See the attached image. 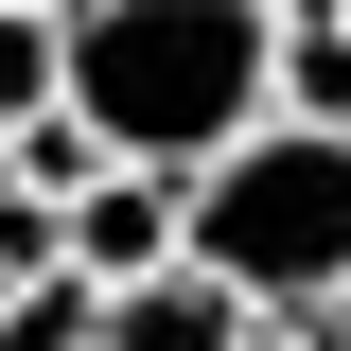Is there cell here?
I'll return each mask as SVG.
<instances>
[{
	"label": "cell",
	"mask_w": 351,
	"mask_h": 351,
	"mask_svg": "<svg viewBox=\"0 0 351 351\" xmlns=\"http://www.w3.org/2000/svg\"><path fill=\"white\" fill-rule=\"evenodd\" d=\"M71 106L123 176H193L281 123V0H88L71 18Z\"/></svg>",
	"instance_id": "cell-1"
},
{
	"label": "cell",
	"mask_w": 351,
	"mask_h": 351,
	"mask_svg": "<svg viewBox=\"0 0 351 351\" xmlns=\"http://www.w3.org/2000/svg\"><path fill=\"white\" fill-rule=\"evenodd\" d=\"M193 263H211L246 316H334L351 299V141L263 123L193 176Z\"/></svg>",
	"instance_id": "cell-2"
},
{
	"label": "cell",
	"mask_w": 351,
	"mask_h": 351,
	"mask_svg": "<svg viewBox=\"0 0 351 351\" xmlns=\"http://www.w3.org/2000/svg\"><path fill=\"white\" fill-rule=\"evenodd\" d=\"M71 263L106 281V299H141V281H176V263H193V193H176V176H106V193L71 211Z\"/></svg>",
	"instance_id": "cell-3"
},
{
	"label": "cell",
	"mask_w": 351,
	"mask_h": 351,
	"mask_svg": "<svg viewBox=\"0 0 351 351\" xmlns=\"http://www.w3.org/2000/svg\"><path fill=\"white\" fill-rule=\"evenodd\" d=\"M106 351H263V316L228 299L211 263H176V281H141V299H106Z\"/></svg>",
	"instance_id": "cell-4"
},
{
	"label": "cell",
	"mask_w": 351,
	"mask_h": 351,
	"mask_svg": "<svg viewBox=\"0 0 351 351\" xmlns=\"http://www.w3.org/2000/svg\"><path fill=\"white\" fill-rule=\"evenodd\" d=\"M281 123L351 141V18L334 0H281Z\"/></svg>",
	"instance_id": "cell-5"
},
{
	"label": "cell",
	"mask_w": 351,
	"mask_h": 351,
	"mask_svg": "<svg viewBox=\"0 0 351 351\" xmlns=\"http://www.w3.org/2000/svg\"><path fill=\"white\" fill-rule=\"evenodd\" d=\"M106 176H123V158L88 141V106H53V123H18V141H0V193H36V211H88Z\"/></svg>",
	"instance_id": "cell-6"
},
{
	"label": "cell",
	"mask_w": 351,
	"mask_h": 351,
	"mask_svg": "<svg viewBox=\"0 0 351 351\" xmlns=\"http://www.w3.org/2000/svg\"><path fill=\"white\" fill-rule=\"evenodd\" d=\"M0 351H106V281H88V263L18 281V299H0Z\"/></svg>",
	"instance_id": "cell-7"
},
{
	"label": "cell",
	"mask_w": 351,
	"mask_h": 351,
	"mask_svg": "<svg viewBox=\"0 0 351 351\" xmlns=\"http://www.w3.org/2000/svg\"><path fill=\"white\" fill-rule=\"evenodd\" d=\"M53 263H71V211H36V193H0V299H18V281H53Z\"/></svg>",
	"instance_id": "cell-8"
},
{
	"label": "cell",
	"mask_w": 351,
	"mask_h": 351,
	"mask_svg": "<svg viewBox=\"0 0 351 351\" xmlns=\"http://www.w3.org/2000/svg\"><path fill=\"white\" fill-rule=\"evenodd\" d=\"M316 351H351V299H334V316H316Z\"/></svg>",
	"instance_id": "cell-9"
},
{
	"label": "cell",
	"mask_w": 351,
	"mask_h": 351,
	"mask_svg": "<svg viewBox=\"0 0 351 351\" xmlns=\"http://www.w3.org/2000/svg\"><path fill=\"white\" fill-rule=\"evenodd\" d=\"M18 18H88V0H18Z\"/></svg>",
	"instance_id": "cell-10"
},
{
	"label": "cell",
	"mask_w": 351,
	"mask_h": 351,
	"mask_svg": "<svg viewBox=\"0 0 351 351\" xmlns=\"http://www.w3.org/2000/svg\"><path fill=\"white\" fill-rule=\"evenodd\" d=\"M334 18H351V0H334Z\"/></svg>",
	"instance_id": "cell-11"
}]
</instances>
